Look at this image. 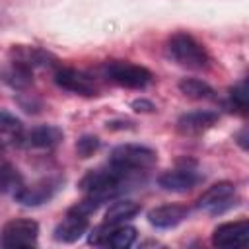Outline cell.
<instances>
[{
	"mask_svg": "<svg viewBox=\"0 0 249 249\" xmlns=\"http://www.w3.org/2000/svg\"><path fill=\"white\" fill-rule=\"evenodd\" d=\"M21 185V173L10 163H0V193H16Z\"/></svg>",
	"mask_w": 249,
	"mask_h": 249,
	"instance_id": "obj_20",
	"label": "cell"
},
{
	"mask_svg": "<svg viewBox=\"0 0 249 249\" xmlns=\"http://www.w3.org/2000/svg\"><path fill=\"white\" fill-rule=\"evenodd\" d=\"M2 80L12 88V89H27L31 84H33V70L16 62V60H10L4 70H2Z\"/></svg>",
	"mask_w": 249,
	"mask_h": 249,
	"instance_id": "obj_16",
	"label": "cell"
},
{
	"mask_svg": "<svg viewBox=\"0 0 249 249\" xmlns=\"http://www.w3.org/2000/svg\"><path fill=\"white\" fill-rule=\"evenodd\" d=\"M189 214V208L183 204H161L148 212V222L156 228L167 230L181 224Z\"/></svg>",
	"mask_w": 249,
	"mask_h": 249,
	"instance_id": "obj_13",
	"label": "cell"
},
{
	"mask_svg": "<svg viewBox=\"0 0 249 249\" xmlns=\"http://www.w3.org/2000/svg\"><path fill=\"white\" fill-rule=\"evenodd\" d=\"M249 239V222L235 220L220 224L212 233V243L216 247H239L245 245Z\"/></svg>",
	"mask_w": 249,
	"mask_h": 249,
	"instance_id": "obj_10",
	"label": "cell"
},
{
	"mask_svg": "<svg viewBox=\"0 0 249 249\" xmlns=\"http://www.w3.org/2000/svg\"><path fill=\"white\" fill-rule=\"evenodd\" d=\"M10 60H16L31 70H37V68H45V66H51L53 62V56L39 49V47H29V45H14L12 51H10Z\"/></svg>",
	"mask_w": 249,
	"mask_h": 249,
	"instance_id": "obj_14",
	"label": "cell"
},
{
	"mask_svg": "<svg viewBox=\"0 0 249 249\" xmlns=\"http://www.w3.org/2000/svg\"><path fill=\"white\" fill-rule=\"evenodd\" d=\"M167 54L173 62H177L183 68L200 70L208 64V53L202 43H198L189 33H173L167 41Z\"/></svg>",
	"mask_w": 249,
	"mask_h": 249,
	"instance_id": "obj_2",
	"label": "cell"
},
{
	"mask_svg": "<svg viewBox=\"0 0 249 249\" xmlns=\"http://www.w3.org/2000/svg\"><path fill=\"white\" fill-rule=\"evenodd\" d=\"M39 237V226L29 218H16L4 224L0 231V245L6 249L35 247Z\"/></svg>",
	"mask_w": 249,
	"mask_h": 249,
	"instance_id": "obj_5",
	"label": "cell"
},
{
	"mask_svg": "<svg viewBox=\"0 0 249 249\" xmlns=\"http://www.w3.org/2000/svg\"><path fill=\"white\" fill-rule=\"evenodd\" d=\"M62 179L60 177H45L35 181L33 185H21L16 193L14 198L23 204V206H39L54 196V193L60 189Z\"/></svg>",
	"mask_w": 249,
	"mask_h": 249,
	"instance_id": "obj_7",
	"label": "cell"
},
{
	"mask_svg": "<svg viewBox=\"0 0 249 249\" xmlns=\"http://www.w3.org/2000/svg\"><path fill=\"white\" fill-rule=\"evenodd\" d=\"M23 136V124L14 115L0 111V148L19 146Z\"/></svg>",
	"mask_w": 249,
	"mask_h": 249,
	"instance_id": "obj_17",
	"label": "cell"
},
{
	"mask_svg": "<svg viewBox=\"0 0 249 249\" xmlns=\"http://www.w3.org/2000/svg\"><path fill=\"white\" fill-rule=\"evenodd\" d=\"M109 161L128 173H140L146 171L150 167L156 165L158 161V154L148 148V146H140V144H121L111 152Z\"/></svg>",
	"mask_w": 249,
	"mask_h": 249,
	"instance_id": "obj_4",
	"label": "cell"
},
{
	"mask_svg": "<svg viewBox=\"0 0 249 249\" xmlns=\"http://www.w3.org/2000/svg\"><path fill=\"white\" fill-rule=\"evenodd\" d=\"M97 148H99V140L95 136H84L76 144V150H78V156L80 158H89Z\"/></svg>",
	"mask_w": 249,
	"mask_h": 249,
	"instance_id": "obj_22",
	"label": "cell"
},
{
	"mask_svg": "<svg viewBox=\"0 0 249 249\" xmlns=\"http://www.w3.org/2000/svg\"><path fill=\"white\" fill-rule=\"evenodd\" d=\"M247 101H249V93H247V82L241 80L237 82L233 88H230V93H228V103L231 107V111H239L241 115L247 113Z\"/></svg>",
	"mask_w": 249,
	"mask_h": 249,
	"instance_id": "obj_21",
	"label": "cell"
},
{
	"mask_svg": "<svg viewBox=\"0 0 249 249\" xmlns=\"http://www.w3.org/2000/svg\"><path fill=\"white\" fill-rule=\"evenodd\" d=\"M64 138V132L54 126V124H41L35 126L31 130H23L21 142L19 146L27 148V150H51L56 144H60V140Z\"/></svg>",
	"mask_w": 249,
	"mask_h": 249,
	"instance_id": "obj_9",
	"label": "cell"
},
{
	"mask_svg": "<svg viewBox=\"0 0 249 249\" xmlns=\"http://www.w3.org/2000/svg\"><path fill=\"white\" fill-rule=\"evenodd\" d=\"M134 173H128V171H124V169H121V167H117V165H113L109 161L103 167H97V169L88 171L82 177V181H80V189L86 195L97 198L103 204V202L115 198L124 189L126 181Z\"/></svg>",
	"mask_w": 249,
	"mask_h": 249,
	"instance_id": "obj_1",
	"label": "cell"
},
{
	"mask_svg": "<svg viewBox=\"0 0 249 249\" xmlns=\"http://www.w3.org/2000/svg\"><path fill=\"white\" fill-rule=\"evenodd\" d=\"M103 76L121 86V88H128V89H142L152 82V72L140 64L128 62V60H109L103 64Z\"/></svg>",
	"mask_w": 249,
	"mask_h": 249,
	"instance_id": "obj_3",
	"label": "cell"
},
{
	"mask_svg": "<svg viewBox=\"0 0 249 249\" xmlns=\"http://www.w3.org/2000/svg\"><path fill=\"white\" fill-rule=\"evenodd\" d=\"M86 230H88V218L68 212L66 218L54 228V239L62 243H72L78 241L86 233Z\"/></svg>",
	"mask_w": 249,
	"mask_h": 249,
	"instance_id": "obj_15",
	"label": "cell"
},
{
	"mask_svg": "<svg viewBox=\"0 0 249 249\" xmlns=\"http://www.w3.org/2000/svg\"><path fill=\"white\" fill-rule=\"evenodd\" d=\"M160 187L163 191H171V193H185L191 191L193 187H196L200 183V175L193 169H171L160 175L158 179Z\"/></svg>",
	"mask_w": 249,
	"mask_h": 249,
	"instance_id": "obj_12",
	"label": "cell"
},
{
	"mask_svg": "<svg viewBox=\"0 0 249 249\" xmlns=\"http://www.w3.org/2000/svg\"><path fill=\"white\" fill-rule=\"evenodd\" d=\"M235 202H237V193H235L233 183L222 181V183L208 187L200 195V198L196 200V208L206 214L216 216V214H224L226 210L233 208Z\"/></svg>",
	"mask_w": 249,
	"mask_h": 249,
	"instance_id": "obj_6",
	"label": "cell"
},
{
	"mask_svg": "<svg viewBox=\"0 0 249 249\" xmlns=\"http://www.w3.org/2000/svg\"><path fill=\"white\" fill-rule=\"evenodd\" d=\"M218 121V113L214 111H191L179 117L177 121V130L185 136H196L214 126Z\"/></svg>",
	"mask_w": 249,
	"mask_h": 249,
	"instance_id": "obj_11",
	"label": "cell"
},
{
	"mask_svg": "<svg viewBox=\"0 0 249 249\" xmlns=\"http://www.w3.org/2000/svg\"><path fill=\"white\" fill-rule=\"evenodd\" d=\"M179 89L183 95L191 99H210L214 95V89L206 82L196 80V78H183L179 82Z\"/></svg>",
	"mask_w": 249,
	"mask_h": 249,
	"instance_id": "obj_19",
	"label": "cell"
},
{
	"mask_svg": "<svg viewBox=\"0 0 249 249\" xmlns=\"http://www.w3.org/2000/svg\"><path fill=\"white\" fill-rule=\"evenodd\" d=\"M140 212V204L134 202V200H115L107 212H105V218H103V224H109V226H117V224H124L126 220L134 218L136 214Z\"/></svg>",
	"mask_w": 249,
	"mask_h": 249,
	"instance_id": "obj_18",
	"label": "cell"
},
{
	"mask_svg": "<svg viewBox=\"0 0 249 249\" xmlns=\"http://www.w3.org/2000/svg\"><path fill=\"white\" fill-rule=\"evenodd\" d=\"M54 82L62 89L72 91V93H80V95H97V91H99L97 82L89 74L76 70V68H64V66L56 68Z\"/></svg>",
	"mask_w": 249,
	"mask_h": 249,
	"instance_id": "obj_8",
	"label": "cell"
}]
</instances>
